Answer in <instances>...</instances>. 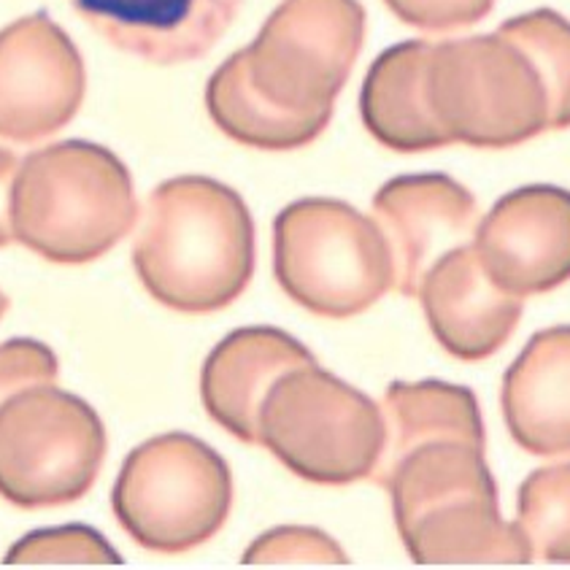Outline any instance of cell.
<instances>
[{"label": "cell", "instance_id": "12", "mask_svg": "<svg viewBox=\"0 0 570 570\" xmlns=\"http://www.w3.org/2000/svg\"><path fill=\"white\" fill-rule=\"evenodd\" d=\"M420 301L443 352L465 363L503 350L524 312L522 297L492 282L473 244L454 246L428 271Z\"/></svg>", "mask_w": 570, "mask_h": 570}, {"label": "cell", "instance_id": "7", "mask_svg": "<svg viewBox=\"0 0 570 570\" xmlns=\"http://www.w3.org/2000/svg\"><path fill=\"white\" fill-rule=\"evenodd\" d=\"M233 473L225 458L189 433L144 441L114 481L111 509L122 530L155 554H185L225 528Z\"/></svg>", "mask_w": 570, "mask_h": 570}, {"label": "cell", "instance_id": "23", "mask_svg": "<svg viewBox=\"0 0 570 570\" xmlns=\"http://www.w3.org/2000/svg\"><path fill=\"white\" fill-rule=\"evenodd\" d=\"M60 363L47 344L36 338H11L0 344V405L19 390L55 384Z\"/></svg>", "mask_w": 570, "mask_h": 570}, {"label": "cell", "instance_id": "15", "mask_svg": "<svg viewBox=\"0 0 570 570\" xmlns=\"http://www.w3.org/2000/svg\"><path fill=\"white\" fill-rule=\"evenodd\" d=\"M505 428L535 458H570V325L547 327L509 365L500 390Z\"/></svg>", "mask_w": 570, "mask_h": 570}, {"label": "cell", "instance_id": "3", "mask_svg": "<svg viewBox=\"0 0 570 570\" xmlns=\"http://www.w3.org/2000/svg\"><path fill=\"white\" fill-rule=\"evenodd\" d=\"M138 219L128 166L92 141H60L19 163L11 198L14 238L57 265L111 252Z\"/></svg>", "mask_w": 570, "mask_h": 570}, {"label": "cell", "instance_id": "9", "mask_svg": "<svg viewBox=\"0 0 570 570\" xmlns=\"http://www.w3.org/2000/svg\"><path fill=\"white\" fill-rule=\"evenodd\" d=\"M87 71L71 36L47 11L0 30V138L36 144L79 114Z\"/></svg>", "mask_w": 570, "mask_h": 570}, {"label": "cell", "instance_id": "16", "mask_svg": "<svg viewBox=\"0 0 570 570\" xmlns=\"http://www.w3.org/2000/svg\"><path fill=\"white\" fill-rule=\"evenodd\" d=\"M433 41L409 38L371 62L360 90L365 130L397 155L452 147L428 104V62Z\"/></svg>", "mask_w": 570, "mask_h": 570}, {"label": "cell", "instance_id": "18", "mask_svg": "<svg viewBox=\"0 0 570 570\" xmlns=\"http://www.w3.org/2000/svg\"><path fill=\"white\" fill-rule=\"evenodd\" d=\"M517 524L533 562L570 566V462L535 468L517 495Z\"/></svg>", "mask_w": 570, "mask_h": 570}, {"label": "cell", "instance_id": "17", "mask_svg": "<svg viewBox=\"0 0 570 570\" xmlns=\"http://www.w3.org/2000/svg\"><path fill=\"white\" fill-rule=\"evenodd\" d=\"M416 566H524L533 549L517 522L500 517L498 498L462 500L397 530Z\"/></svg>", "mask_w": 570, "mask_h": 570}, {"label": "cell", "instance_id": "10", "mask_svg": "<svg viewBox=\"0 0 570 570\" xmlns=\"http://www.w3.org/2000/svg\"><path fill=\"white\" fill-rule=\"evenodd\" d=\"M481 265L517 297L570 282V189L528 185L505 193L473 233Z\"/></svg>", "mask_w": 570, "mask_h": 570}, {"label": "cell", "instance_id": "2", "mask_svg": "<svg viewBox=\"0 0 570 570\" xmlns=\"http://www.w3.org/2000/svg\"><path fill=\"white\" fill-rule=\"evenodd\" d=\"M255 219L233 187L176 176L151 189L132 268L144 289L181 314L233 306L255 276Z\"/></svg>", "mask_w": 570, "mask_h": 570}, {"label": "cell", "instance_id": "4", "mask_svg": "<svg viewBox=\"0 0 570 570\" xmlns=\"http://www.w3.org/2000/svg\"><path fill=\"white\" fill-rule=\"evenodd\" d=\"M428 104L449 144L511 149L557 130L554 92L528 43L495 33L433 41Z\"/></svg>", "mask_w": 570, "mask_h": 570}, {"label": "cell", "instance_id": "24", "mask_svg": "<svg viewBox=\"0 0 570 570\" xmlns=\"http://www.w3.org/2000/svg\"><path fill=\"white\" fill-rule=\"evenodd\" d=\"M19 157L14 151L0 149V249L14 244V222H11V198H14V179Z\"/></svg>", "mask_w": 570, "mask_h": 570}, {"label": "cell", "instance_id": "1", "mask_svg": "<svg viewBox=\"0 0 570 570\" xmlns=\"http://www.w3.org/2000/svg\"><path fill=\"white\" fill-rule=\"evenodd\" d=\"M365 43L360 0H282L206 85L212 122L244 147L293 151L331 125Z\"/></svg>", "mask_w": 570, "mask_h": 570}, {"label": "cell", "instance_id": "6", "mask_svg": "<svg viewBox=\"0 0 570 570\" xmlns=\"http://www.w3.org/2000/svg\"><path fill=\"white\" fill-rule=\"evenodd\" d=\"M257 435L297 479L346 487L376 471L386 424L382 403L314 363L276 379L259 409Z\"/></svg>", "mask_w": 570, "mask_h": 570}, {"label": "cell", "instance_id": "19", "mask_svg": "<svg viewBox=\"0 0 570 570\" xmlns=\"http://www.w3.org/2000/svg\"><path fill=\"white\" fill-rule=\"evenodd\" d=\"M6 566H122V554L90 524H60L19 538Z\"/></svg>", "mask_w": 570, "mask_h": 570}, {"label": "cell", "instance_id": "13", "mask_svg": "<svg viewBox=\"0 0 570 570\" xmlns=\"http://www.w3.org/2000/svg\"><path fill=\"white\" fill-rule=\"evenodd\" d=\"M111 47L155 66L206 57L230 30L244 0H68Z\"/></svg>", "mask_w": 570, "mask_h": 570}, {"label": "cell", "instance_id": "14", "mask_svg": "<svg viewBox=\"0 0 570 570\" xmlns=\"http://www.w3.org/2000/svg\"><path fill=\"white\" fill-rule=\"evenodd\" d=\"M316 357L278 327H238L214 346L200 371V401L219 428L244 443H259L257 416L284 373Z\"/></svg>", "mask_w": 570, "mask_h": 570}, {"label": "cell", "instance_id": "22", "mask_svg": "<svg viewBox=\"0 0 570 570\" xmlns=\"http://www.w3.org/2000/svg\"><path fill=\"white\" fill-rule=\"evenodd\" d=\"M498 0H384L392 11L409 28L424 33H452L479 24L495 9Z\"/></svg>", "mask_w": 570, "mask_h": 570}, {"label": "cell", "instance_id": "20", "mask_svg": "<svg viewBox=\"0 0 570 570\" xmlns=\"http://www.w3.org/2000/svg\"><path fill=\"white\" fill-rule=\"evenodd\" d=\"M538 57L554 92L557 130L570 128V22L552 9H535L503 22Z\"/></svg>", "mask_w": 570, "mask_h": 570}, {"label": "cell", "instance_id": "25", "mask_svg": "<svg viewBox=\"0 0 570 570\" xmlns=\"http://www.w3.org/2000/svg\"><path fill=\"white\" fill-rule=\"evenodd\" d=\"M6 312H9V297L0 293V320H3Z\"/></svg>", "mask_w": 570, "mask_h": 570}, {"label": "cell", "instance_id": "5", "mask_svg": "<svg viewBox=\"0 0 570 570\" xmlns=\"http://www.w3.org/2000/svg\"><path fill=\"white\" fill-rule=\"evenodd\" d=\"M274 276L289 301L325 320H352L395 284L382 225L344 200L301 198L274 219Z\"/></svg>", "mask_w": 570, "mask_h": 570}, {"label": "cell", "instance_id": "8", "mask_svg": "<svg viewBox=\"0 0 570 570\" xmlns=\"http://www.w3.org/2000/svg\"><path fill=\"white\" fill-rule=\"evenodd\" d=\"M98 411L55 384L19 390L0 405V498L17 509H57L92 490L104 468Z\"/></svg>", "mask_w": 570, "mask_h": 570}, {"label": "cell", "instance_id": "21", "mask_svg": "<svg viewBox=\"0 0 570 570\" xmlns=\"http://www.w3.org/2000/svg\"><path fill=\"white\" fill-rule=\"evenodd\" d=\"M244 566H346V552L316 528H276L259 535L244 557Z\"/></svg>", "mask_w": 570, "mask_h": 570}, {"label": "cell", "instance_id": "11", "mask_svg": "<svg viewBox=\"0 0 570 570\" xmlns=\"http://www.w3.org/2000/svg\"><path fill=\"white\" fill-rule=\"evenodd\" d=\"M371 206L390 240L392 289L405 297H420L428 271L454 246L468 244L479 227L476 195L446 174L395 176Z\"/></svg>", "mask_w": 570, "mask_h": 570}]
</instances>
